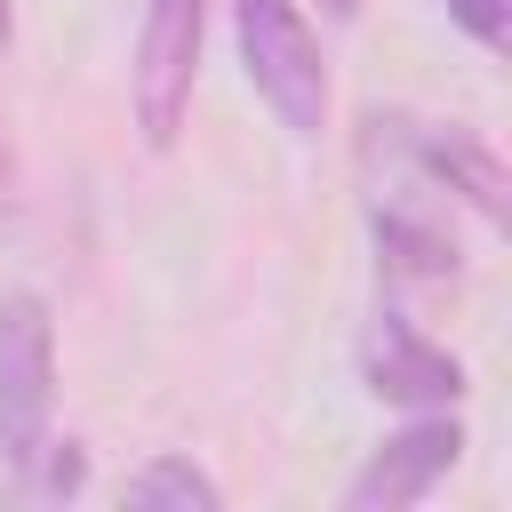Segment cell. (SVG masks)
Here are the masks:
<instances>
[{
  "instance_id": "cell-1",
  "label": "cell",
  "mask_w": 512,
  "mask_h": 512,
  "mask_svg": "<svg viewBox=\"0 0 512 512\" xmlns=\"http://www.w3.org/2000/svg\"><path fill=\"white\" fill-rule=\"evenodd\" d=\"M232 40H240V72L264 96V112L296 144H320V128H328V56H320L312 16L296 0H232Z\"/></svg>"
},
{
  "instance_id": "cell-2",
  "label": "cell",
  "mask_w": 512,
  "mask_h": 512,
  "mask_svg": "<svg viewBox=\"0 0 512 512\" xmlns=\"http://www.w3.org/2000/svg\"><path fill=\"white\" fill-rule=\"evenodd\" d=\"M200 40H208V0H144L136 64H128V112H136L144 152H168L184 136V120H192Z\"/></svg>"
},
{
  "instance_id": "cell-3",
  "label": "cell",
  "mask_w": 512,
  "mask_h": 512,
  "mask_svg": "<svg viewBox=\"0 0 512 512\" xmlns=\"http://www.w3.org/2000/svg\"><path fill=\"white\" fill-rule=\"evenodd\" d=\"M56 424V320L48 296L8 288L0 296V464L24 472Z\"/></svg>"
},
{
  "instance_id": "cell-4",
  "label": "cell",
  "mask_w": 512,
  "mask_h": 512,
  "mask_svg": "<svg viewBox=\"0 0 512 512\" xmlns=\"http://www.w3.org/2000/svg\"><path fill=\"white\" fill-rule=\"evenodd\" d=\"M456 456H464V424H456V408H416L392 440H376L368 456H360V472L344 480V512H400V504H424L448 472H456Z\"/></svg>"
},
{
  "instance_id": "cell-5",
  "label": "cell",
  "mask_w": 512,
  "mask_h": 512,
  "mask_svg": "<svg viewBox=\"0 0 512 512\" xmlns=\"http://www.w3.org/2000/svg\"><path fill=\"white\" fill-rule=\"evenodd\" d=\"M368 128H376V152H392V160H400L408 176H424L440 200H464L488 232L504 224V160H496L472 128H456V120L432 128V120H400V112H392V120H368Z\"/></svg>"
},
{
  "instance_id": "cell-6",
  "label": "cell",
  "mask_w": 512,
  "mask_h": 512,
  "mask_svg": "<svg viewBox=\"0 0 512 512\" xmlns=\"http://www.w3.org/2000/svg\"><path fill=\"white\" fill-rule=\"evenodd\" d=\"M360 376L376 400L392 408H456L464 400V360L448 344H432L416 320L400 312H376L368 336H360Z\"/></svg>"
},
{
  "instance_id": "cell-7",
  "label": "cell",
  "mask_w": 512,
  "mask_h": 512,
  "mask_svg": "<svg viewBox=\"0 0 512 512\" xmlns=\"http://www.w3.org/2000/svg\"><path fill=\"white\" fill-rule=\"evenodd\" d=\"M120 504H136V512H160V504H176V512H224V488L192 456H152V464H136L120 480Z\"/></svg>"
},
{
  "instance_id": "cell-8",
  "label": "cell",
  "mask_w": 512,
  "mask_h": 512,
  "mask_svg": "<svg viewBox=\"0 0 512 512\" xmlns=\"http://www.w3.org/2000/svg\"><path fill=\"white\" fill-rule=\"evenodd\" d=\"M80 480H88V448H80V440H56V432H48V440H40V456H32L24 472H16V496H72Z\"/></svg>"
},
{
  "instance_id": "cell-9",
  "label": "cell",
  "mask_w": 512,
  "mask_h": 512,
  "mask_svg": "<svg viewBox=\"0 0 512 512\" xmlns=\"http://www.w3.org/2000/svg\"><path fill=\"white\" fill-rule=\"evenodd\" d=\"M440 8H448V24H456L472 48L504 56V40H512V0H440Z\"/></svg>"
},
{
  "instance_id": "cell-10",
  "label": "cell",
  "mask_w": 512,
  "mask_h": 512,
  "mask_svg": "<svg viewBox=\"0 0 512 512\" xmlns=\"http://www.w3.org/2000/svg\"><path fill=\"white\" fill-rule=\"evenodd\" d=\"M8 184H16V160H8V136H0V200H8Z\"/></svg>"
},
{
  "instance_id": "cell-11",
  "label": "cell",
  "mask_w": 512,
  "mask_h": 512,
  "mask_svg": "<svg viewBox=\"0 0 512 512\" xmlns=\"http://www.w3.org/2000/svg\"><path fill=\"white\" fill-rule=\"evenodd\" d=\"M16 40V0H0V48Z\"/></svg>"
},
{
  "instance_id": "cell-12",
  "label": "cell",
  "mask_w": 512,
  "mask_h": 512,
  "mask_svg": "<svg viewBox=\"0 0 512 512\" xmlns=\"http://www.w3.org/2000/svg\"><path fill=\"white\" fill-rule=\"evenodd\" d=\"M320 8H328L336 24H344V16H360V0H320Z\"/></svg>"
}]
</instances>
